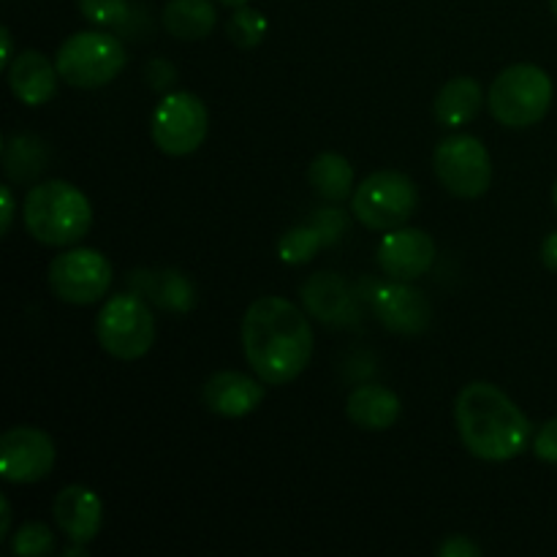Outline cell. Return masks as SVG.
<instances>
[{"mask_svg": "<svg viewBox=\"0 0 557 557\" xmlns=\"http://www.w3.org/2000/svg\"><path fill=\"white\" fill-rule=\"evenodd\" d=\"M549 5H553V14H555V20H557V0H549Z\"/></svg>", "mask_w": 557, "mask_h": 557, "instance_id": "74e56055", "label": "cell"}, {"mask_svg": "<svg viewBox=\"0 0 557 557\" xmlns=\"http://www.w3.org/2000/svg\"><path fill=\"white\" fill-rule=\"evenodd\" d=\"M218 3L228 5V9H239V5H248L250 0H218Z\"/></svg>", "mask_w": 557, "mask_h": 557, "instance_id": "d590c367", "label": "cell"}, {"mask_svg": "<svg viewBox=\"0 0 557 557\" xmlns=\"http://www.w3.org/2000/svg\"><path fill=\"white\" fill-rule=\"evenodd\" d=\"M54 441L38 428H11L0 435V476L11 484H36L54 468Z\"/></svg>", "mask_w": 557, "mask_h": 557, "instance_id": "8fae6325", "label": "cell"}, {"mask_svg": "<svg viewBox=\"0 0 557 557\" xmlns=\"http://www.w3.org/2000/svg\"><path fill=\"white\" fill-rule=\"evenodd\" d=\"M324 245V237H321V232L313 223H308V226H294L288 228L281 237V243H277V256H281V261H286V264L299 267L313 261L315 253H319Z\"/></svg>", "mask_w": 557, "mask_h": 557, "instance_id": "cb8c5ba5", "label": "cell"}, {"mask_svg": "<svg viewBox=\"0 0 557 557\" xmlns=\"http://www.w3.org/2000/svg\"><path fill=\"white\" fill-rule=\"evenodd\" d=\"M435 264V239L422 228H392L379 245V267L392 281H417Z\"/></svg>", "mask_w": 557, "mask_h": 557, "instance_id": "7c38bea8", "label": "cell"}, {"mask_svg": "<svg viewBox=\"0 0 557 557\" xmlns=\"http://www.w3.org/2000/svg\"><path fill=\"white\" fill-rule=\"evenodd\" d=\"M96 335L109 357L134 362L156 343V319L139 294H117L98 313Z\"/></svg>", "mask_w": 557, "mask_h": 557, "instance_id": "52a82bcc", "label": "cell"}, {"mask_svg": "<svg viewBox=\"0 0 557 557\" xmlns=\"http://www.w3.org/2000/svg\"><path fill=\"white\" fill-rule=\"evenodd\" d=\"M112 286V264L96 248H74L49 264V288L69 305H92Z\"/></svg>", "mask_w": 557, "mask_h": 557, "instance_id": "30bf717a", "label": "cell"}, {"mask_svg": "<svg viewBox=\"0 0 557 557\" xmlns=\"http://www.w3.org/2000/svg\"><path fill=\"white\" fill-rule=\"evenodd\" d=\"M54 522L74 544H90L101 533L103 504L85 484H69L54 498Z\"/></svg>", "mask_w": 557, "mask_h": 557, "instance_id": "9a60e30c", "label": "cell"}, {"mask_svg": "<svg viewBox=\"0 0 557 557\" xmlns=\"http://www.w3.org/2000/svg\"><path fill=\"white\" fill-rule=\"evenodd\" d=\"M79 11L85 20L96 22V25L120 27L128 22L131 3L128 0H79Z\"/></svg>", "mask_w": 557, "mask_h": 557, "instance_id": "4316f807", "label": "cell"}, {"mask_svg": "<svg viewBox=\"0 0 557 557\" xmlns=\"http://www.w3.org/2000/svg\"><path fill=\"white\" fill-rule=\"evenodd\" d=\"M533 455L542 462L557 466V417L549 419V422L539 430L536 441H533Z\"/></svg>", "mask_w": 557, "mask_h": 557, "instance_id": "f1b7e54d", "label": "cell"}, {"mask_svg": "<svg viewBox=\"0 0 557 557\" xmlns=\"http://www.w3.org/2000/svg\"><path fill=\"white\" fill-rule=\"evenodd\" d=\"M479 109H482V85L473 76H455L446 82L433 103L438 123L449 125V128L471 123Z\"/></svg>", "mask_w": 557, "mask_h": 557, "instance_id": "d6986e66", "label": "cell"}, {"mask_svg": "<svg viewBox=\"0 0 557 557\" xmlns=\"http://www.w3.org/2000/svg\"><path fill=\"white\" fill-rule=\"evenodd\" d=\"M54 549V536L44 522H27L11 536V553L20 557H41Z\"/></svg>", "mask_w": 557, "mask_h": 557, "instance_id": "484cf974", "label": "cell"}, {"mask_svg": "<svg viewBox=\"0 0 557 557\" xmlns=\"http://www.w3.org/2000/svg\"><path fill=\"white\" fill-rule=\"evenodd\" d=\"M310 223L319 228L326 245H335L337 239L343 237V232H346V215H343V210H335V207H332V210L315 212V215L310 218Z\"/></svg>", "mask_w": 557, "mask_h": 557, "instance_id": "83f0119b", "label": "cell"}, {"mask_svg": "<svg viewBox=\"0 0 557 557\" xmlns=\"http://www.w3.org/2000/svg\"><path fill=\"white\" fill-rule=\"evenodd\" d=\"M207 128H210V114L205 101L185 90L163 96L150 117L152 141L158 150L174 158L199 150L207 139Z\"/></svg>", "mask_w": 557, "mask_h": 557, "instance_id": "ba28073f", "label": "cell"}, {"mask_svg": "<svg viewBox=\"0 0 557 557\" xmlns=\"http://www.w3.org/2000/svg\"><path fill=\"white\" fill-rule=\"evenodd\" d=\"M419 205V190L413 180L403 172H373L354 188L351 212L362 226L373 232H392L411 221Z\"/></svg>", "mask_w": 557, "mask_h": 557, "instance_id": "8992f818", "label": "cell"}, {"mask_svg": "<svg viewBox=\"0 0 557 557\" xmlns=\"http://www.w3.org/2000/svg\"><path fill=\"white\" fill-rule=\"evenodd\" d=\"M441 557H482V547L473 544L468 536H449L438 547Z\"/></svg>", "mask_w": 557, "mask_h": 557, "instance_id": "4dcf8cb0", "label": "cell"}, {"mask_svg": "<svg viewBox=\"0 0 557 557\" xmlns=\"http://www.w3.org/2000/svg\"><path fill=\"white\" fill-rule=\"evenodd\" d=\"M373 308L381 324L397 335H419L433 319V308L424 292L413 288L408 281H392L381 286L373 297Z\"/></svg>", "mask_w": 557, "mask_h": 557, "instance_id": "4fadbf2b", "label": "cell"}, {"mask_svg": "<svg viewBox=\"0 0 557 557\" xmlns=\"http://www.w3.org/2000/svg\"><path fill=\"white\" fill-rule=\"evenodd\" d=\"M455 422L466 449L487 462L515 460L531 441V422L525 413L490 381L462 386L455 400Z\"/></svg>", "mask_w": 557, "mask_h": 557, "instance_id": "7a4b0ae2", "label": "cell"}, {"mask_svg": "<svg viewBox=\"0 0 557 557\" xmlns=\"http://www.w3.org/2000/svg\"><path fill=\"white\" fill-rule=\"evenodd\" d=\"M264 381L259 375H245L237 370L212 373L205 384V406L226 419H239L253 413L264 400Z\"/></svg>", "mask_w": 557, "mask_h": 557, "instance_id": "5bb4252c", "label": "cell"}, {"mask_svg": "<svg viewBox=\"0 0 557 557\" xmlns=\"http://www.w3.org/2000/svg\"><path fill=\"white\" fill-rule=\"evenodd\" d=\"M0 199H3V226H0L3 232H0V234H9L11 223H14V210H16L14 194H11L9 185H5V188H0Z\"/></svg>", "mask_w": 557, "mask_h": 557, "instance_id": "1f68e13d", "label": "cell"}, {"mask_svg": "<svg viewBox=\"0 0 557 557\" xmlns=\"http://www.w3.org/2000/svg\"><path fill=\"white\" fill-rule=\"evenodd\" d=\"M245 359L264 384H292L313 357V326L283 297H261L245 310Z\"/></svg>", "mask_w": 557, "mask_h": 557, "instance_id": "6da1fadb", "label": "cell"}, {"mask_svg": "<svg viewBox=\"0 0 557 557\" xmlns=\"http://www.w3.org/2000/svg\"><path fill=\"white\" fill-rule=\"evenodd\" d=\"M553 205H555V210H557V183H555V188H553Z\"/></svg>", "mask_w": 557, "mask_h": 557, "instance_id": "8d00e7d4", "label": "cell"}, {"mask_svg": "<svg viewBox=\"0 0 557 557\" xmlns=\"http://www.w3.org/2000/svg\"><path fill=\"white\" fill-rule=\"evenodd\" d=\"M542 261H544V267H547V270L557 272V232H553L547 239H544Z\"/></svg>", "mask_w": 557, "mask_h": 557, "instance_id": "d6a6232c", "label": "cell"}, {"mask_svg": "<svg viewBox=\"0 0 557 557\" xmlns=\"http://www.w3.org/2000/svg\"><path fill=\"white\" fill-rule=\"evenodd\" d=\"M145 74H147V85H150L152 90H166V87L177 79V69H174V65L163 58L150 60L145 69Z\"/></svg>", "mask_w": 557, "mask_h": 557, "instance_id": "f546056e", "label": "cell"}, {"mask_svg": "<svg viewBox=\"0 0 557 557\" xmlns=\"http://www.w3.org/2000/svg\"><path fill=\"white\" fill-rule=\"evenodd\" d=\"M0 38H3V58H0V69H9V63L14 60V54H11V33L9 27H3L0 30Z\"/></svg>", "mask_w": 557, "mask_h": 557, "instance_id": "e575fe53", "label": "cell"}, {"mask_svg": "<svg viewBox=\"0 0 557 557\" xmlns=\"http://www.w3.org/2000/svg\"><path fill=\"white\" fill-rule=\"evenodd\" d=\"M22 215L30 237L52 248L79 243L92 226L90 199L65 180H47L27 190Z\"/></svg>", "mask_w": 557, "mask_h": 557, "instance_id": "3957f363", "label": "cell"}, {"mask_svg": "<svg viewBox=\"0 0 557 557\" xmlns=\"http://www.w3.org/2000/svg\"><path fill=\"white\" fill-rule=\"evenodd\" d=\"M555 87L544 69L531 63L509 65L490 87V112L506 128H531L553 107Z\"/></svg>", "mask_w": 557, "mask_h": 557, "instance_id": "277c9868", "label": "cell"}, {"mask_svg": "<svg viewBox=\"0 0 557 557\" xmlns=\"http://www.w3.org/2000/svg\"><path fill=\"white\" fill-rule=\"evenodd\" d=\"M435 177L460 199H479L493 183V161L476 136L457 134L441 141L433 156Z\"/></svg>", "mask_w": 557, "mask_h": 557, "instance_id": "9c48e42d", "label": "cell"}, {"mask_svg": "<svg viewBox=\"0 0 557 557\" xmlns=\"http://www.w3.org/2000/svg\"><path fill=\"white\" fill-rule=\"evenodd\" d=\"M9 87L16 101L25 107H41L49 103L58 92L60 71L58 65L49 63L36 49H25L9 63Z\"/></svg>", "mask_w": 557, "mask_h": 557, "instance_id": "2e32d148", "label": "cell"}, {"mask_svg": "<svg viewBox=\"0 0 557 557\" xmlns=\"http://www.w3.org/2000/svg\"><path fill=\"white\" fill-rule=\"evenodd\" d=\"M400 397L381 384L357 386L346 400V417L370 433L389 430L400 419Z\"/></svg>", "mask_w": 557, "mask_h": 557, "instance_id": "ac0fdd59", "label": "cell"}, {"mask_svg": "<svg viewBox=\"0 0 557 557\" xmlns=\"http://www.w3.org/2000/svg\"><path fill=\"white\" fill-rule=\"evenodd\" d=\"M5 172L14 180H30L41 172L47 152H44V141L30 134H20L14 139L5 141Z\"/></svg>", "mask_w": 557, "mask_h": 557, "instance_id": "603a6c76", "label": "cell"}, {"mask_svg": "<svg viewBox=\"0 0 557 557\" xmlns=\"http://www.w3.org/2000/svg\"><path fill=\"white\" fill-rule=\"evenodd\" d=\"M141 294H150L161 308L166 310H190L194 305V286L180 272H147V283L139 286Z\"/></svg>", "mask_w": 557, "mask_h": 557, "instance_id": "7402d4cb", "label": "cell"}, {"mask_svg": "<svg viewBox=\"0 0 557 557\" xmlns=\"http://www.w3.org/2000/svg\"><path fill=\"white\" fill-rule=\"evenodd\" d=\"M9 528H11V506L9 498H0V539L9 536Z\"/></svg>", "mask_w": 557, "mask_h": 557, "instance_id": "836d02e7", "label": "cell"}, {"mask_svg": "<svg viewBox=\"0 0 557 557\" xmlns=\"http://www.w3.org/2000/svg\"><path fill=\"white\" fill-rule=\"evenodd\" d=\"M308 180L321 199L341 205L348 196H354V169L337 152H321L308 169Z\"/></svg>", "mask_w": 557, "mask_h": 557, "instance_id": "44dd1931", "label": "cell"}, {"mask_svg": "<svg viewBox=\"0 0 557 557\" xmlns=\"http://www.w3.org/2000/svg\"><path fill=\"white\" fill-rule=\"evenodd\" d=\"M226 33L228 38H232V44H237L239 49L259 47L267 36L264 14L250 9V5H239V9L232 14V20H228Z\"/></svg>", "mask_w": 557, "mask_h": 557, "instance_id": "d4e9b609", "label": "cell"}, {"mask_svg": "<svg viewBox=\"0 0 557 557\" xmlns=\"http://www.w3.org/2000/svg\"><path fill=\"white\" fill-rule=\"evenodd\" d=\"M128 63L123 41L103 30H82L65 38L58 49L54 65L60 79L79 90H96L117 79L120 71Z\"/></svg>", "mask_w": 557, "mask_h": 557, "instance_id": "5b68a950", "label": "cell"}, {"mask_svg": "<svg viewBox=\"0 0 557 557\" xmlns=\"http://www.w3.org/2000/svg\"><path fill=\"white\" fill-rule=\"evenodd\" d=\"M218 11L212 0H169L163 27L180 41H201L215 30Z\"/></svg>", "mask_w": 557, "mask_h": 557, "instance_id": "ffe728a7", "label": "cell"}, {"mask_svg": "<svg viewBox=\"0 0 557 557\" xmlns=\"http://www.w3.org/2000/svg\"><path fill=\"white\" fill-rule=\"evenodd\" d=\"M302 302L310 315H315L324 324H348L357 319L354 297L348 283L335 272H315L299 288Z\"/></svg>", "mask_w": 557, "mask_h": 557, "instance_id": "e0dca14e", "label": "cell"}]
</instances>
